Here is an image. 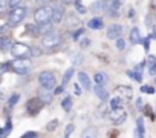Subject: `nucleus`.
I'll return each mask as SVG.
<instances>
[{"instance_id":"nucleus-34","label":"nucleus","mask_w":156,"mask_h":138,"mask_svg":"<svg viewBox=\"0 0 156 138\" xmlns=\"http://www.w3.org/2000/svg\"><path fill=\"white\" fill-rule=\"evenodd\" d=\"M121 104H122V98L121 97H116V98H112L110 100V107L113 109V107H121Z\"/></svg>"},{"instance_id":"nucleus-40","label":"nucleus","mask_w":156,"mask_h":138,"mask_svg":"<svg viewBox=\"0 0 156 138\" xmlns=\"http://www.w3.org/2000/svg\"><path fill=\"white\" fill-rule=\"evenodd\" d=\"M153 23H154L153 14H148V16H147V19H145V25H147V26H153Z\"/></svg>"},{"instance_id":"nucleus-45","label":"nucleus","mask_w":156,"mask_h":138,"mask_svg":"<svg viewBox=\"0 0 156 138\" xmlns=\"http://www.w3.org/2000/svg\"><path fill=\"white\" fill-rule=\"evenodd\" d=\"M63 91H64V86L61 85V86H57V88H55V91H54V94H55V95H60V94H61Z\"/></svg>"},{"instance_id":"nucleus-54","label":"nucleus","mask_w":156,"mask_h":138,"mask_svg":"<svg viewBox=\"0 0 156 138\" xmlns=\"http://www.w3.org/2000/svg\"><path fill=\"white\" fill-rule=\"evenodd\" d=\"M154 82H156V80H154Z\"/></svg>"},{"instance_id":"nucleus-6","label":"nucleus","mask_w":156,"mask_h":138,"mask_svg":"<svg viewBox=\"0 0 156 138\" xmlns=\"http://www.w3.org/2000/svg\"><path fill=\"white\" fill-rule=\"evenodd\" d=\"M38 83H40L41 88L52 89V88H55V85H57V78H55L54 72H51V71H43V72H40V75H38Z\"/></svg>"},{"instance_id":"nucleus-10","label":"nucleus","mask_w":156,"mask_h":138,"mask_svg":"<svg viewBox=\"0 0 156 138\" xmlns=\"http://www.w3.org/2000/svg\"><path fill=\"white\" fill-rule=\"evenodd\" d=\"M121 34H122V26L118 25V23L110 25V26L107 28V32H106L107 38H110V40H116V38H119Z\"/></svg>"},{"instance_id":"nucleus-4","label":"nucleus","mask_w":156,"mask_h":138,"mask_svg":"<svg viewBox=\"0 0 156 138\" xmlns=\"http://www.w3.org/2000/svg\"><path fill=\"white\" fill-rule=\"evenodd\" d=\"M106 118H107L110 123H113V124H121V123L126 121L127 114H126V111H124L122 107H113V109H110V111L106 114Z\"/></svg>"},{"instance_id":"nucleus-5","label":"nucleus","mask_w":156,"mask_h":138,"mask_svg":"<svg viewBox=\"0 0 156 138\" xmlns=\"http://www.w3.org/2000/svg\"><path fill=\"white\" fill-rule=\"evenodd\" d=\"M60 43H61V37H60V34H57L54 31H51L49 34L43 35V40H41V45L46 49H55V48L60 46Z\"/></svg>"},{"instance_id":"nucleus-20","label":"nucleus","mask_w":156,"mask_h":138,"mask_svg":"<svg viewBox=\"0 0 156 138\" xmlns=\"http://www.w3.org/2000/svg\"><path fill=\"white\" fill-rule=\"evenodd\" d=\"M87 26L90 28V29H101L103 28V19L101 17H94V19H90L89 22H87Z\"/></svg>"},{"instance_id":"nucleus-9","label":"nucleus","mask_w":156,"mask_h":138,"mask_svg":"<svg viewBox=\"0 0 156 138\" xmlns=\"http://www.w3.org/2000/svg\"><path fill=\"white\" fill-rule=\"evenodd\" d=\"M121 9H122V3H121V0H110V2L107 3V14L113 19L119 17L121 14Z\"/></svg>"},{"instance_id":"nucleus-23","label":"nucleus","mask_w":156,"mask_h":138,"mask_svg":"<svg viewBox=\"0 0 156 138\" xmlns=\"http://www.w3.org/2000/svg\"><path fill=\"white\" fill-rule=\"evenodd\" d=\"M130 42H132V45L141 43V35H139V29L138 28H132V31H130Z\"/></svg>"},{"instance_id":"nucleus-37","label":"nucleus","mask_w":156,"mask_h":138,"mask_svg":"<svg viewBox=\"0 0 156 138\" xmlns=\"http://www.w3.org/2000/svg\"><path fill=\"white\" fill-rule=\"evenodd\" d=\"M141 92H145V94H154V88H151V86H148V85H145V86H142L141 88Z\"/></svg>"},{"instance_id":"nucleus-27","label":"nucleus","mask_w":156,"mask_h":138,"mask_svg":"<svg viewBox=\"0 0 156 138\" xmlns=\"http://www.w3.org/2000/svg\"><path fill=\"white\" fill-rule=\"evenodd\" d=\"M72 97H66L63 101H61V107H63V111L64 112H69L70 109H72Z\"/></svg>"},{"instance_id":"nucleus-46","label":"nucleus","mask_w":156,"mask_h":138,"mask_svg":"<svg viewBox=\"0 0 156 138\" xmlns=\"http://www.w3.org/2000/svg\"><path fill=\"white\" fill-rule=\"evenodd\" d=\"M9 2V6L11 8H14V6H19L20 5V0H8Z\"/></svg>"},{"instance_id":"nucleus-11","label":"nucleus","mask_w":156,"mask_h":138,"mask_svg":"<svg viewBox=\"0 0 156 138\" xmlns=\"http://www.w3.org/2000/svg\"><path fill=\"white\" fill-rule=\"evenodd\" d=\"M115 92L118 94V97H121V98H122V101H127V100H130V98H132V95H133V91H132V88H129V86H124V85L118 86V88L115 89Z\"/></svg>"},{"instance_id":"nucleus-19","label":"nucleus","mask_w":156,"mask_h":138,"mask_svg":"<svg viewBox=\"0 0 156 138\" xmlns=\"http://www.w3.org/2000/svg\"><path fill=\"white\" fill-rule=\"evenodd\" d=\"M107 3H109L107 0H98V2L92 3L90 11H92V13H101V11H106V9H107V8H106Z\"/></svg>"},{"instance_id":"nucleus-39","label":"nucleus","mask_w":156,"mask_h":138,"mask_svg":"<svg viewBox=\"0 0 156 138\" xmlns=\"http://www.w3.org/2000/svg\"><path fill=\"white\" fill-rule=\"evenodd\" d=\"M142 111H144V114H147V117H150L151 120H154V114L151 112V109H150V106H148V104H145V107H144Z\"/></svg>"},{"instance_id":"nucleus-48","label":"nucleus","mask_w":156,"mask_h":138,"mask_svg":"<svg viewBox=\"0 0 156 138\" xmlns=\"http://www.w3.org/2000/svg\"><path fill=\"white\" fill-rule=\"evenodd\" d=\"M136 109H138V111H142V109H144V106H142V100H141V98L136 100Z\"/></svg>"},{"instance_id":"nucleus-31","label":"nucleus","mask_w":156,"mask_h":138,"mask_svg":"<svg viewBox=\"0 0 156 138\" xmlns=\"http://www.w3.org/2000/svg\"><path fill=\"white\" fill-rule=\"evenodd\" d=\"M11 71V61H5V63H0V75Z\"/></svg>"},{"instance_id":"nucleus-41","label":"nucleus","mask_w":156,"mask_h":138,"mask_svg":"<svg viewBox=\"0 0 156 138\" xmlns=\"http://www.w3.org/2000/svg\"><path fill=\"white\" fill-rule=\"evenodd\" d=\"M81 34H84V29H81V28H80V29H76V32L72 35V38H73V40H78Z\"/></svg>"},{"instance_id":"nucleus-49","label":"nucleus","mask_w":156,"mask_h":138,"mask_svg":"<svg viewBox=\"0 0 156 138\" xmlns=\"http://www.w3.org/2000/svg\"><path fill=\"white\" fill-rule=\"evenodd\" d=\"M8 26H9V25H5V26H0V34H3V32H5L6 29H8Z\"/></svg>"},{"instance_id":"nucleus-16","label":"nucleus","mask_w":156,"mask_h":138,"mask_svg":"<svg viewBox=\"0 0 156 138\" xmlns=\"http://www.w3.org/2000/svg\"><path fill=\"white\" fill-rule=\"evenodd\" d=\"M94 92L97 94V97H98L101 101H107V100H109V92L106 91L104 86H101V85H95Z\"/></svg>"},{"instance_id":"nucleus-21","label":"nucleus","mask_w":156,"mask_h":138,"mask_svg":"<svg viewBox=\"0 0 156 138\" xmlns=\"http://www.w3.org/2000/svg\"><path fill=\"white\" fill-rule=\"evenodd\" d=\"M73 74H75V67H73V66H72V67H67V69H66V72H64V75H63L61 85H63V86H66V85H67V83L72 80Z\"/></svg>"},{"instance_id":"nucleus-1","label":"nucleus","mask_w":156,"mask_h":138,"mask_svg":"<svg viewBox=\"0 0 156 138\" xmlns=\"http://www.w3.org/2000/svg\"><path fill=\"white\" fill-rule=\"evenodd\" d=\"M31 69H32V61L29 60V57H19L11 61V71H14L19 75L29 74Z\"/></svg>"},{"instance_id":"nucleus-32","label":"nucleus","mask_w":156,"mask_h":138,"mask_svg":"<svg viewBox=\"0 0 156 138\" xmlns=\"http://www.w3.org/2000/svg\"><path fill=\"white\" fill-rule=\"evenodd\" d=\"M9 8V2L8 0H0V16H3Z\"/></svg>"},{"instance_id":"nucleus-33","label":"nucleus","mask_w":156,"mask_h":138,"mask_svg":"<svg viewBox=\"0 0 156 138\" xmlns=\"http://www.w3.org/2000/svg\"><path fill=\"white\" fill-rule=\"evenodd\" d=\"M19 100H20V95H19V94L11 95V98H9V101H8V106H9V107H14V106L19 103Z\"/></svg>"},{"instance_id":"nucleus-24","label":"nucleus","mask_w":156,"mask_h":138,"mask_svg":"<svg viewBox=\"0 0 156 138\" xmlns=\"http://www.w3.org/2000/svg\"><path fill=\"white\" fill-rule=\"evenodd\" d=\"M26 34L31 35V37H37V35H40V34H38V26L34 25V23H28V25H26Z\"/></svg>"},{"instance_id":"nucleus-12","label":"nucleus","mask_w":156,"mask_h":138,"mask_svg":"<svg viewBox=\"0 0 156 138\" xmlns=\"http://www.w3.org/2000/svg\"><path fill=\"white\" fill-rule=\"evenodd\" d=\"M144 66L145 63H138L135 67H133V71H129V77H132L135 82H141L142 80V71H144Z\"/></svg>"},{"instance_id":"nucleus-43","label":"nucleus","mask_w":156,"mask_h":138,"mask_svg":"<svg viewBox=\"0 0 156 138\" xmlns=\"http://www.w3.org/2000/svg\"><path fill=\"white\" fill-rule=\"evenodd\" d=\"M35 136H38L37 132H26V133H23V138H35Z\"/></svg>"},{"instance_id":"nucleus-38","label":"nucleus","mask_w":156,"mask_h":138,"mask_svg":"<svg viewBox=\"0 0 156 138\" xmlns=\"http://www.w3.org/2000/svg\"><path fill=\"white\" fill-rule=\"evenodd\" d=\"M73 129H75V126L70 123V124H67L66 126V130H64V136H70L72 135V132H73Z\"/></svg>"},{"instance_id":"nucleus-7","label":"nucleus","mask_w":156,"mask_h":138,"mask_svg":"<svg viewBox=\"0 0 156 138\" xmlns=\"http://www.w3.org/2000/svg\"><path fill=\"white\" fill-rule=\"evenodd\" d=\"M11 54H12L16 58H19V57H32V49H31L28 45L17 42V43H12Z\"/></svg>"},{"instance_id":"nucleus-8","label":"nucleus","mask_w":156,"mask_h":138,"mask_svg":"<svg viewBox=\"0 0 156 138\" xmlns=\"http://www.w3.org/2000/svg\"><path fill=\"white\" fill-rule=\"evenodd\" d=\"M43 106H44V103L40 100V97H35V98L28 100V103H26V111H28V114H29L31 117H37V115L41 112Z\"/></svg>"},{"instance_id":"nucleus-44","label":"nucleus","mask_w":156,"mask_h":138,"mask_svg":"<svg viewBox=\"0 0 156 138\" xmlns=\"http://www.w3.org/2000/svg\"><path fill=\"white\" fill-rule=\"evenodd\" d=\"M150 38H151V37H147V38L144 40V48H145L147 52H148V49H150Z\"/></svg>"},{"instance_id":"nucleus-18","label":"nucleus","mask_w":156,"mask_h":138,"mask_svg":"<svg viewBox=\"0 0 156 138\" xmlns=\"http://www.w3.org/2000/svg\"><path fill=\"white\" fill-rule=\"evenodd\" d=\"M11 48H12V42L9 37H5V35L0 37V51L8 52V51H11Z\"/></svg>"},{"instance_id":"nucleus-15","label":"nucleus","mask_w":156,"mask_h":138,"mask_svg":"<svg viewBox=\"0 0 156 138\" xmlns=\"http://www.w3.org/2000/svg\"><path fill=\"white\" fill-rule=\"evenodd\" d=\"M78 82H80V85L84 88V91H89L90 89V78H89V75L84 71L78 72Z\"/></svg>"},{"instance_id":"nucleus-28","label":"nucleus","mask_w":156,"mask_h":138,"mask_svg":"<svg viewBox=\"0 0 156 138\" xmlns=\"http://www.w3.org/2000/svg\"><path fill=\"white\" fill-rule=\"evenodd\" d=\"M97 135H98L97 127H87L81 132V136H97Z\"/></svg>"},{"instance_id":"nucleus-14","label":"nucleus","mask_w":156,"mask_h":138,"mask_svg":"<svg viewBox=\"0 0 156 138\" xmlns=\"http://www.w3.org/2000/svg\"><path fill=\"white\" fill-rule=\"evenodd\" d=\"M54 92H51V89H48V88H41L40 91H38V97H40V100L44 103V104H49L51 101H52V98H54Z\"/></svg>"},{"instance_id":"nucleus-29","label":"nucleus","mask_w":156,"mask_h":138,"mask_svg":"<svg viewBox=\"0 0 156 138\" xmlns=\"http://www.w3.org/2000/svg\"><path fill=\"white\" fill-rule=\"evenodd\" d=\"M73 5H75V9H76L78 13H80V14H86V11H87V9L83 6V2H81V0H75Z\"/></svg>"},{"instance_id":"nucleus-17","label":"nucleus","mask_w":156,"mask_h":138,"mask_svg":"<svg viewBox=\"0 0 156 138\" xmlns=\"http://www.w3.org/2000/svg\"><path fill=\"white\" fill-rule=\"evenodd\" d=\"M63 17H64V8H63V6H60V5L54 6L52 22H54V23H60V22L63 20Z\"/></svg>"},{"instance_id":"nucleus-47","label":"nucleus","mask_w":156,"mask_h":138,"mask_svg":"<svg viewBox=\"0 0 156 138\" xmlns=\"http://www.w3.org/2000/svg\"><path fill=\"white\" fill-rule=\"evenodd\" d=\"M73 94L75 95H81V89H80L78 85H73Z\"/></svg>"},{"instance_id":"nucleus-36","label":"nucleus","mask_w":156,"mask_h":138,"mask_svg":"<svg viewBox=\"0 0 156 138\" xmlns=\"http://www.w3.org/2000/svg\"><path fill=\"white\" fill-rule=\"evenodd\" d=\"M115 45H116V49H119V51H124V49H126V42H124L121 37L116 38V43H115Z\"/></svg>"},{"instance_id":"nucleus-30","label":"nucleus","mask_w":156,"mask_h":138,"mask_svg":"<svg viewBox=\"0 0 156 138\" xmlns=\"http://www.w3.org/2000/svg\"><path fill=\"white\" fill-rule=\"evenodd\" d=\"M57 127H58V120H57V118H55V120H51V121L46 124V130H48V132H54Z\"/></svg>"},{"instance_id":"nucleus-3","label":"nucleus","mask_w":156,"mask_h":138,"mask_svg":"<svg viewBox=\"0 0 156 138\" xmlns=\"http://www.w3.org/2000/svg\"><path fill=\"white\" fill-rule=\"evenodd\" d=\"M52 14H54V6H40L34 13L35 23H44V22H52Z\"/></svg>"},{"instance_id":"nucleus-25","label":"nucleus","mask_w":156,"mask_h":138,"mask_svg":"<svg viewBox=\"0 0 156 138\" xmlns=\"http://www.w3.org/2000/svg\"><path fill=\"white\" fill-rule=\"evenodd\" d=\"M94 82H95V85H101V86H104L106 82H107V75H106L104 72H97L95 77H94Z\"/></svg>"},{"instance_id":"nucleus-22","label":"nucleus","mask_w":156,"mask_h":138,"mask_svg":"<svg viewBox=\"0 0 156 138\" xmlns=\"http://www.w3.org/2000/svg\"><path fill=\"white\" fill-rule=\"evenodd\" d=\"M52 31V23L51 22H44V23H40L38 25V34L40 35H46Z\"/></svg>"},{"instance_id":"nucleus-26","label":"nucleus","mask_w":156,"mask_h":138,"mask_svg":"<svg viewBox=\"0 0 156 138\" xmlns=\"http://www.w3.org/2000/svg\"><path fill=\"white\" fill-rule=\"evenodd\" d=\"M144 120L139 117V118H136V133H138V136H144Z\"/></svg>"},{"instance_id":"nucleus-42","label":"nucleus","mask_w":156,"mask_h":138,"mask_svg":"<svg viewBox=\"0 0 156 138\" xmlns=\"http://www.w3.org/2000/svg\"><path fill=\"white\" fill-rule=\"evenodd\" d=\"M89 45H90V40H89V38H81V40H80V46H81V48H87Z\"/></svg>"},{"instance_id":"nucleus-53","label":"nucleus","mask_w":156,"mask_h":138,"mask_svg":"<svg viewBox=\"0 0 156 138\" xmlns=\"http://www.w3.org/2000/svg\"><path fill=\"white\" fill-rule=\"evenodd\" d=\"M2 135H3V129H2V127H0V136H2Z\"/></svg>"},{"instance_id":"nucleus-35","label":"nucleus","mask_w":156,"mask_h":138,"mask_svg":"<svg viewBox=\"0 0 156 138\" xmlns=\"http://www.w3.org/2000/svg\"><path fill=\"white\" fill-rule=\"evenodd\" d=\"M11 130H12L11 118H6V126H5V129H3V135H5V136H6V135H9V133H11Z\"/></svg>"},{"instance_id":"nucleus-13","label":"nucleus","mask_w":156,"mask_h":138,"mask_svg":"<svg viewBox=\"0 0 156 138\" xmlns=\"http://www.w3.org/2000/svg\"><path fill=\"white\" fill-rule=\"evenodd\" d=\"M145 67H147V72L151 77L156 75V57L154 55H148L145 58Z\"/></svg>"},{"instance_id":"nucleus-52","label":"nucleus","mask_w":156,"mask_h":138,"mask_svg":"<svg viewBox=\"0 0 156 138\" xmlns=\"http://www.w3.org/2000/svg\"><path fill=\"white\" fill-rule=\"evenodd\" d=\"M38 3H48V2H51V0H37Z\"/></svg>"},{"instance_id":"nucleus-2","label":"nucleus","mask_w":156,"mask_h":138,"mask_svg":"<svg viewBox=\"0 0 156 138\" xmlns=\"http://www.w3.org/2000/svg\"><path fill=\"white\" fill-rule=\"evenodd\" d=\"M26 17V8L19 5V6H14L11 8L9 14H8V25L9 26H17L23 22V19Z\"/></svg>"},{"instance_id":"nucleus-50","label":"nucleus","mask_w":156,"mask_h":138,"mask_svg":"<svg viewBox=\"0 0 156 138\" xmlns=\"http://www.w3.org/2000/svg\"><path fill=\"white\" fill-rule=\"evenodd\" d=\"M129 17H130V19H132V17H135V9H132V8H130V11H129Z\"/></svg>"},{"instance_id":"nucleus-51","label":"nucleus","mask_w":156,"mask_h":138,"mask_svg":"<svg viewBox=\"0 0 156 138\" xmlns=\"http://www.w3.org/2000/svg\"><path fill=\"white\" fill-rule=\"evenodd\" d=\"M151 8L156 11V0H151Z\"/></svg>"}]
</instances>
